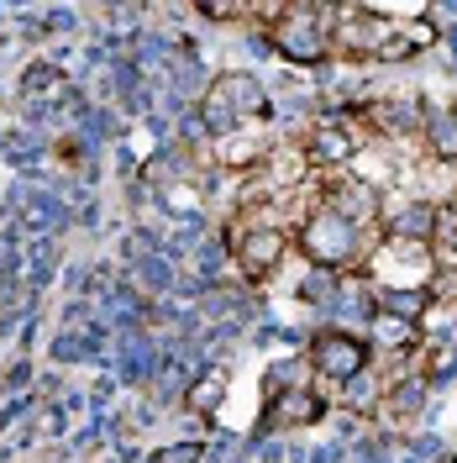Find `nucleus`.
<instances>
[{
  "label": "nucleus",
  "instance_id": "10",
  "mask_svg": "<svg viewBox=\"0 0 457 463\" xmlns=\"http://www.w3.org/2000/svg\"><path fill=\"white\" fill-rule=\"evenodd\" d=\"M22 100L32 111H53V106H74V85L58 74L53 63H32L22 80Z\"/></svg>",
  "mask_w": 457,
  "mask_h": 463
},
{
  "label": "nucleus",
  "instance_id": "3",
  "mask_svg": "<svg viewBox=\"0 0 457 463\" xmlns=\"http://www.w3.org/2000/svg\"><path fill=\"white\" fill-rule=\"evenodd\" d=\"M300 253L315 269H326V274H342V269H352L363 259V232L352 222H342L337 211H315L311 222L300 227Z\"/></svg>",
  "mask_w": 457,
  "mask_h": 463
},
{
  "label": "nucleus",
  "instance_id": "9",
  "mask_svg": "<svg viewBox=\"0 0 457 463\" xmlns=\"http://www.w3.org/2000/svg\"><path fill=\"white\" fill-rule=\"evenodd\" d=\"M326 416V401L315 395V390H279L274 401H268V427L274 432H289V427H311Z\"/></svg>",
  "mask_w": 457,
  "mask_h": 463
},
{
  "label": "nucleus",
  "instance_id": "6",
  "mask_svg": "<svg viewBox=\"0 0 457 463\" xmlns=\"http://www.w3.org/2000/svg\"><path fill=\"white\" fill-rule=\"evenodd\" d=\"M284 263V232L279 227H242L237 232V269L247 279H268Z\"/></svg>",
  "mask_w": 457,
  "mask_h": 463
},
{
  "label": "nucleus",
  "instance_id": "7",
  "mask_svg": "<svg viewBox=\"0 0 457 463\" xmlns=\"http://www.w3.org/2000/svg\"><path fill=\"white\" fill-rule=\"evenodd\" d=\"M305 158H311L315 169H342L358 158V132L347 127L342 116H326V121H315L311 143H305Z\"/></svg>",
  "mask_w": 457,
  "mask_h": 463
},
{
  "label": "nucleus",
  "instance_id": "13",
  "mask_svg": "<svg viewBox=\"0 0 457 463\" xmlns=\"http://www.w3.org/2000/svg\"><path fill=\"white\" fill-rule=\"evenodd\" d=\"M426 147L436 164H457V111L426 116Z\"/></svg>",
  "mask_w": 457,
  "mask_h": 463
},
{
  "label": "nucleus",
  "instance_id": "17",
  "mask_svg": "<svg viewBox=\"0 0 457 463\" xmlns=\"http://www.w3.org/2000/svg\"><path fill=\"white\" fill-rule=\"evenodd\" d=\"M447 463H457V453H452V458H447Z\"/></svg>",
  "mask_w": 457,
  "mask_h": 463
},
{
  "label": "nucleus",
  "instance_id": "8",
  "mask_svg": "<svg viewBox=\"0 0 457 463\" xmlns=\"http://www.w3.org/2000/svg\"><path fill=\"white\" fill-rule=\"evenodd\" d=\"M326 211H337L342 222L363 232L378 216V190H373L368 179H358V174H337V184H331V195H326Z\"/></svg>",
  "mask_w": 457,
  "mask_h": 463
},
{
  "label": "nucleus",
  "instance_id": "16",
  "mask_svg": "<svg viewBox=\"0 0 457 463\" xmlns=\"http://www.w3.org/2000/svg\"><path fill=\"white\" fill-rule=\"evenodd\" d=\"M173 164H179V158H169V153H158V158H153V169H147V179H153V184H163V179H173Z\"/></svg>",
  "mask_w": 457,
  "mask_h": 463
},
{
  "label": "nucleus",
  "instance_id": "15",
  "mask_svg": "<svg viewBox=\"0 0 457 463\" xmlns=\"http://www.w3.org/2000/svg\"><path fill=\"white\" fill-rule=\"evenodd\" d=\"M431 242L442 248V263L457 269V211H436V232H431Z\"/></svg>",
  "mask_w": 457,
  "mask_h": 463
},
{
  "label": "nucleus",
  "instance_id": "4",
  "mask_svg": "<svg viewBox=\"0 0 457 463\" xmlns=\"http://www.w3.org/2000/svg\"><path fill=\"white\" fill-rule=\"evenodd\" d=\"M257 111H263V85L247 80V74H221L201 100V127L216 132V137H231V132L247 127Z\"/></svg>",
  "mask_w": 457,
  "mask_h": 463
},
{
  "label": "nucleus",
  "instance_id": "2",
  "mask_svg": "<svg viewBox=\"0 0 457 463\" xmlns=\"http://www.w3.org/2000/svg\"><path fill=\"white\" fill-rule=\"evenodd\" d=\"M337 22H342V11H331V5H284L279 16H274V48L289 58V63H300V69H311V63H326L331 48H337Z\"/></svg>",
  "mask_w": 457,
  "mask_h": 463
},
{
  "label": "nucleus",
  "instance_id": "5",
  "mask_svg": "<svg viewBox=\"0 0 457 463\" xmlns=\"http://www.w3.org/2000/svg\"><path fill=\"white\" fill-rule=\"evenodd\" d=\"M311 369L321 379H331V384H352L368 369V343L342 332V326H326V332L311 337Z\"/></svg>",
  "mask_w": 457,
  "mask_h": 463
},
{
  "label": "nucleus",
  "instance_id": "1",
  "mask_svg": "<svg viewBox=\"0 0 457 463\" xmlns=\"http://www.w3.org/2000/svg\"><path fill=\"white\" fill-rule=\"evenodd\" d=\"M342 48L352 58H378V63H400L415 48L436 43V27L426 22V11L415 22H400L395 11H378V5H358V11H342Z\"/></svg>",
  "mask_w": 457,
  "mask_h": 463
},
{
  "label": "nucleus",
  "instance_id": "11",
  "mask_svg": "<svg viewBox=\"0 0 457 463\" xmlns=\"http://www.w3.org/2000/svg\"><path fill=\"white\" fill-rule=\"evenodd\" d=\"M368 116H373V127H384V132H415L426 121V106L415 95H384V100L368 106Z\"/></svg>",
  "mask_w": 457,
  "mask_h": 463
},
{
  "label": "nucleus",
  "instance_id": "14",
  "mask_svg": "<svg viewBox=\"0 0 457 463\" xmlns=\"http://www.w3.org/2000/svg\"><path fill=\"white\" fill-rule=\"evenodd\" d=\"M221 395H227V374H221V369H210V374H201L195 384H190L184 405H190L195 416H210V411L221 405Z\"/></svg>",
  "mask_w": 457,
  "mask_h": 463
},
{
  "label": "nucleus",
  "instance_id": "12",
  "mask_svg": "<svg viewBox=\"0 0 457 463\" xmlns=\"http://www.w3.org/2000/svg\"><path fill=\"white\" fill-rule=\"evenodd\" d=\"M368 332H373V343L384 347V353H410V347L421 343V326L405 321V317H389V311H373Z\"/></svg>",
  "mask_w": 457,
  "mask_h": 463
}]
</instances>
